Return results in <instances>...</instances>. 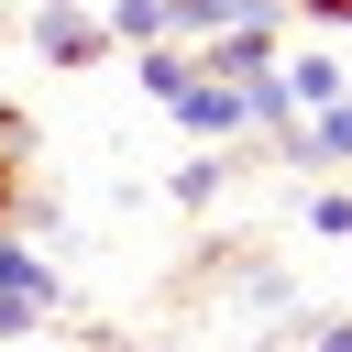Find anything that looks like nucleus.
<instances>
[{
  "mask_svg": "<svg viewBox=\"0 0 352 352\" xmlns=\"http://www.w3.org/2000/svg\"><path fill=\"white\" fill-rule=\"evenodd\" d=\"M22 209H33V187H22V165H0V231H22Z\"/></svg>",
  "mask_w": 352,
  "mask_h": 352,
  "instance_id": "nucleus-10",
  "label": "nucleus"
},
{
  "mask_svg": "<svg viewBox=\"0 0 352 352\" xmlns=\"http://www.w3.org/2000/svg\"><path fill=\"white\" fill-rule=\"evenodd\" d=\"M198 77H209L198 44H154V55H143V88H154V99H176V88H198Z\"/></svg>",
  "mask_w": 352,
  "mask_h": 352,
  "instance_id": "nucleus-6",
  "label": "nucleus"
},
{
  "mask_svg": "<svg viewBox=\"0 0 352 352\" xmlns=\"http://www.w3.org/2000/svg\"><path fill=\"white\" fill-rule=\"evenodd\" d=\"M220 187H231V154H187L176 165V209H209Z\"/></svg>",
  "mask_w": 352,
  "mask_h": 352,
  "instance_id": "nucleus-7",
  "label": "nucleus"
},
{
  "mask_svg": "<svg viewBox=\"0 0 352 352\" xmlns=\"http://www.w3.org/2000/svg\"><path fill=\"white\" fill-rule=\"evenodd\" d=\"M33 55H44V66H99L110 33H99L88 0H33Z\"/></svg>",
  "mask_w": 352,
  "mask_h": 352,
  "instance_id": "nucleus-2",
  "label": "nucleus"
},
{
  "mask_svg": "<svg viewBox=\"0 0 352 352\" xmlns=\"http://www.w3.org/2000/svg\"><path fill=\"white\" fill-rule=\"evenodd\" d=\"M308 231L319 242H352V187H308Z\"/></svg>",
  "mask_w": 352,
  "mask_h": 352,
  "instance_id": "nucleus-8",
  "label": "nucleus"
},
{
  "mask_svg": "<svg viewBox=\"0 0 352 352\" xmlns=\"http://www.w3.org/2000/svg\"><path fill=\"white\" fill-rule=\"evenodd\" d=\"M275 77H286V99H297V121H308V110H330V99L352 88V77H341V55H297V66H275Z\"/></svg>",
  "mask_w": 352,
  "mask_h": 352,
  "instance_id": "nucleus-4",
  "label": "nucleus"
},
{
  "mask_svg": "<svg viewBox=\"0 0 352 352\" xmlns=\"http://www.w3.org/2000/svg\"><path fill=\"white\" fill-rule=\"evenodd\" d=\"M22 154H33V121H22V99L0 88V165H22Z\"/></svg>",
  "mask_w": 352,
  "mask_h": 352,
  "instance_id": "nucleus-9",
  "label": "nucleus"
},
{
  "mask_svg": "<svg viewBox=\"0 0 352 352\" xmlns=\"http://www.w3.org/2000/svg\"><path fill=\"white\" fill-rule=\"evenodd\" d=\"M99 33H110V44H132V55L176 44V33H165V0H110V11H99Z\"/></svg>",
  "mask_w": 352,
  "mask_h": 352,
  "instance_id": "nucleus-5",
  "label": "nucleus"
},
{
  "mask_svg": "<svg viewBox=\"0 0 352 352\" xmlns=\"http://www.w3.org/2000/svg\"><path fill=\"white\" fill-rule=\"evenodd\" d=\"M165 110H176V132H198V154H220V143H242V132H253V121H242V88H220V77L176 88Z\"/></svg>",
  "mask_w": 352,
  "mask_h": 352,
  "instance_id": "nucleus-3",
  "label": "nucleus"
},
{
  "mask_svg": "<svg viewBox=\"0 0 352 352\" xmlns=\"http://www.w3.org/2000/svg\"><path fill=\"white\" fill-rule=\"evenodd\" d=\"M297 11H308L319 33H352V0H297Z\"/></svg>",
  "mask_w": 352,
  "mask_h": 352,
  "instance_id": "nucleus-11",
  "label": "nucleus"
},
{
  "mask_svg": "<svg viewBox=\"0 0 352 352\" xmlns=\"http://www.w3.org/2000/svg\"><path fill=\"white\" fill-rule=\"evenodd\" d=\"M319 352H352V319H319Z\"/></svg>",
  "mask_w": 352,
  "mask_h": 352,
  "instance_id": "nucleus-12",
  "label": "nucleus"
},
{
  "mask_svg": "<svg viewBox=\"0 0 352 352\" xmlns=\"http://www.w3.org/2000/svg\"><path fill=\"white\" fill-rule=\"evenodd\" d=\"M55 253H33L22 231H0V341H22V330H44L55 319Z\"/></svg>",
  "mask_w": 352,
  "mask_h": 352,
  "instance_id": "nucleus-1",
  "label": "nucleus"
}]
</instances>
